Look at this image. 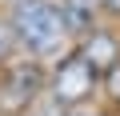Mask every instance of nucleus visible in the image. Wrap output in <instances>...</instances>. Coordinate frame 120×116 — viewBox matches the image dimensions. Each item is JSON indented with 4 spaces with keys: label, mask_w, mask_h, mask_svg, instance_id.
<instances>
[{
    "label": "nucleus",
    "mask_w": 120,
    "mask_h": 116,
    "mask_svg": "<svg viewBox=\"0 0 120 116\" xmlns=\"http://www.w3.org/2000/svg\"><path fill=\"white\" fill-rule=\"evenodd\" d=\"M12 28H16V40H24L36 56H56L68 36L60 8L48 0H20L12 8Z\"/></svg>",
    "instance_id": "f257e3e1"
},
{
    "label": "nucleus",
    "mask_w": 120,
    "mask_h": 116,
    "mask_svg": "<svg viewBox=\"0 0 120 116\" xmlns=\"http://www.w3.org/2000/svg\"><path fill=\"white\" fill-rule=\"evenodd\" d=\"M92 92H96V72H92V64L84 60L80 52L64 56V60L56 64V72H52L48 96H52L60 108H76V104H84Z\"/></svg>",
    "instance_id": "f03ea898"
},
{
    "label": "nucleus",
    "mask_w": 120,
    "mask_h": 116,
    "mask_svg": "<svg viewBox=\"0 0 120 116\" xmlns=\"http://www.w3.org/2000/svg\"><path fill=\"white\" fill-rule=\"evenodd\" d=\"M44 92V76L36 64H12L0 76V116H20L36 108V96Z\"/></svg>",
    "instance_id": "7ed1b4c3"
},
{
    "label": "nucleus",
    "mask_w": 120,
    "mask_h": 116,
    "mask_svg": "<svg viewBox=\"0 0 120 116\" xmlns=\"http://www.w3.org/2000/svg\"><path fill=\"white\" fill-rule=\"evenodd\" d=\"M80 56L92 64L96 76H108V72L120 64V44H116V36H108V32H92V36L80 40Z\"/></svg>",
    "instance_id": "20e7f679"
},
{
    "label": "nucleus",
    "mask_w": 120,
    "mask_h": 116,
    "mask_svg": "<svg viewBox=\"0 0 120 116\" xmlns=\"http://www.w3.org/2000/svg\"><path fill=\"white\" fill-rule=\"evenodd\" d=\"M60 16L72 36H92V0H64Z\"/></svg>",
    "instance_id": "39448f33"
},
{
    "label": "nucleus",
    "mask_w": 120,
    "mask_h": 116,
    "mask_svg": "<svg viewBox=\"0 0 120 116\" xmlns=\"http://www.w3.org/2000/svg\"><path fill=\"white\" fill-rule=\"evenodd\" d=\"M12 44H16V28L0 20V60H8V52H12Z\"/></svg>",
    "instance_id": "423d86ee"
},
{
    "label": "nucleus",
    "mask_w": 120,
    "mask_h": 116,
    "mask_svg": "<svg viewBox=\"0 0 120 116\" xmlns=\"http://www.w3.org/2000/svg\"><path fill=\"white\" fill-rule=\"evenodd\" d=\"M104 84H108V96H112V100H120V64L104 76Z\"/></svg>",
    "instance_id": "0eeeda50"
},
{
    "label": "nucleus",
    "mask_w": 120,
    "mask_h": 116,
    "mask_svg": "<svg viewBox=\"0 0 120 116\" xmlns=\"http://www.w3.org/2000/svg\"><path fill=\"white\" fill-rule=\"evenodd\" d=\"M96 4H100L104 12H112V16H120V0H96Z\"/></svg>",
    "instance_id": "6e6552de"
}]
</instances>
